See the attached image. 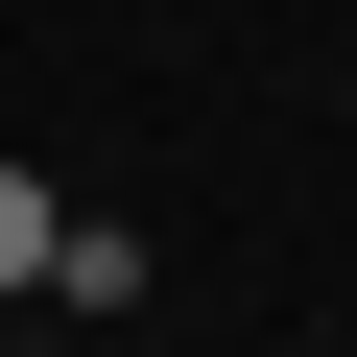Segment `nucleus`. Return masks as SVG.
I'll list each match as a JSON object with an SVG mask.
<instances>
[{"mask_svg":"<svg viewBox=\"0 0 357 357\" xmlns=\"http://www.w3.org/2000/svg\"><path fill=\"white\" fill-rule=\"evenodd\" d=\"M143 286H167V262H143L119 215H72V238H48V310H143Z\"/></svg>","mask_w":357,"mask_h":357,"instance_id":"obj_1","label":"nucleus"},{"mask_svg":"<svg viewBox=\"0 0 357 357\" xmlns=\"http://www.w3.org/2000/svg\"><path fill=\"white\" fill-rule=\"evenodd\" d=\"M48 238H72V191H48V167H0V286H24V310H48Z\"/></svg>","mask_w":357,"mask_h":357,"instance_id":"obj_2","label":"nucleus"}]
</instances>
